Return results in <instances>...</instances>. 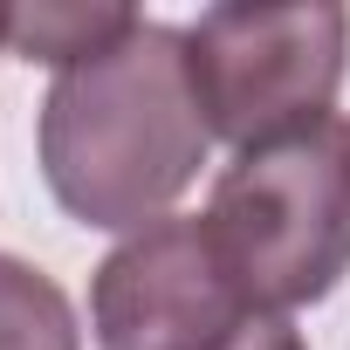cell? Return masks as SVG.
<instances>
[{
	"mask_svg": "<svg viewBox=\"0 0 350 350\" xmlns=\"http://www.w3.org/2000/svg\"><path fill=\"white\" fill-rule=\"evenodd\" d=\"M206 110L186 69V28L131 21L110 49L62 69L42 96V179L55 206L103 234L172 213L206 165Z\"/></svg>",
	"mask_w": 350,
	"mask_h": 350,
	"instance_id": "6da1fadb",
	"label": "cell"
},
{
	"mask_svg": "<svg viewBox=\"0 0 350 350\" xmlns=\"http://www.w3.org/2000/svg\"><path fill=\"white\" fill-rule=\"evenodd\" d=\"M200 220L254 309L288 316L323 302L350 275V117L329 110L234 151Z\"/></svg>",
	"mask_w": 350,
	"mask_h": 350,
	"instance_id": "7a4b0ae2",
	"label": "cell"
},
{
	"mask_svg": "<svg viewBox=\"0 0 350 350\" xmlns=\"http://www.w3.org/2000/svg\"><path fill=\"white\" fill-rule=\"evenodd\" d=\"M186 69H193L206 131L247 151L336 110V90L350 69V14L336 0L206 8L186 28Z\"/></svg>",
	"mask_w": 350,
	"mask_h": 350,
	"instance_id": "3957f363",
	"label": "cell"
},
{
	"mask_svg": "<svg viewBox=\"0 0 350 350\" xmlns=\"http://www.w3.org/2000/svg\"><path fill=\"white\" fill-rule=\"evenodd\" d=\"M247 316H268L227 275L200 213H165L103 254L90 282L96 350H213Z\"/></svg>",
	"mask_w": 350,
	"mask_h": 350,
	"instance_id": "277c9868",
	"label": "cell"
},
{
	"mask_svg": "<svg viewBox=\"0 0 350 350\" xmlns=\"http://www.w3.org/2000/svg\"><path fill=\"white\" fill-rule=\"evenodd\" d=\"M137 14L131 8H62V0H35V8H8V49L28 62H49L55 76L110 49Z\"/></svg>",
	"mask_w": 350,
	"mask_h": 350,
	"instance_id": "5b68a950",
	"label": "cell"
},
{
	"mask_svg": "<svg viewBox=\"0 0 350 350\" xmlns=\"http://www.w3.org/2000/svg\"><path fill=\"white\" fill-rule=\"evenodd\" d=\"M0 350H83L62 282L21 254H0Z\"/></svg>",
	"mask_w": 350,
	"mask_h": 350,
	"instance_id": "8992f818",
	"label": "cell"
},
{
	"mask_svg": "<svg viewBox=\"0 0 350 350\" xmlns=\"http://www.w3.org/2000/svg\"><path fill=\"white\" fill-rule=\"evenodd\" d=\"M213 350H309L302 343V329L288 323V316H247L227 343H213Z\"/></svg>",
	"mask_w": 350,
	"mask_h": 350,
	"instance_id": "52a82bcc",
	"label": "cell"
},
{
	"mask_svg": "<svg viewBox=\"0 0 350 350\" xmlns=\"http://www.w3.org/2000/svg\"><path fill=\"white\" fill-rule=\"evenodd\" d=\"M0 49H8V8H0Z\"/></svg>",
	"mask_w": 350,
	"mask_h": 350,
	"instance_id": "ba28073f",
	"label": "cell"
}]
</instances>
